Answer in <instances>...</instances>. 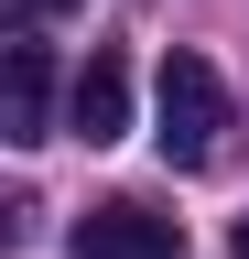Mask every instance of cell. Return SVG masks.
<instances>
[{
	"mask_svg": "<svg viewBox=\"0 0 249 259\" xmlns=\"http://www.w3.org/2000/svg\"><path fill=\"white\" fill-rule=\"evenodd\" d=\"M11 11H76V0H11Z\"/></svg>",
	"mask_w": 249,
	"mask_h": 259,
	"instance_id": "5",
	"label": "cell"
},
{
	"mask_svg": "<svg viewBox=\"0 0 249 259\" xmlns=\"http://www.w3.org/2000/svg\"><path fill=\"white\" fill-rule=\"evenodd\" d=\"M228 259H249V216H238V238H228Z\"/></svg>",
	"mask_w": 249,
	"mask_h": 259,
	"instance_id": "6",
	"label": "cell"
},
{
	"mask_svg": "<svg viewBox=\"0 0 249 259\" xmlns=\"http://www.w3.org/2000/svg\"><path fill=\"white\" fill-rule=\"evenodd\" d=\"M65 130H76L87 151H109L119 130H130V65H119V54H87V65H76V87H65Z\"/></svg>",
	"mask_w": 249,
	"mask_h": 259,
	"instance_id": "3",
	"label": "cell"
},
{
	"mask_svg": "<svg viewBox=\"0 0 249 259\" xmlns=\"http://www.w3.org/2000/svg\"><path fill=\"white\" fill-rule=\"evenodd\" d=\"M0 130H11V141H44L54 130V65H44V44L0 54Z\"/></svg>",
	"mask_w": 249,
	"mask_h": 259,
	"instance_id": "4",
	"label": "cell"
},
{
	"mask_svg": "<svg viewBox=\"0 0 249 259\" xmlns=\"http://www.w3.org/2000/svg\"><path fill=\"white\" fill-rule=\"evenodd\" d=\"M76 259H184V227L130 205V194H109V205L76 216Z\"/></svg>",
	"mask_w": 249,
	"mask_h": 259,
	"instance_id": "2",
	"label": "cell"
},
{
	"mask_svg": "<svg viewBox=\"0 0 249 259\" xmlns=\"http://www.w3.org/2000/svg\"><path fill=\"white\" fill-rule=\"evenodd\" d=\"M152 141H163V162H217V141H228V87H217L206 54H163V87H152Z\"/></svg>",
	"mask_w": 249,
	"mask_h": 259,
	"instance_id": "1",
	"label": "cell"
}]
</instances>
